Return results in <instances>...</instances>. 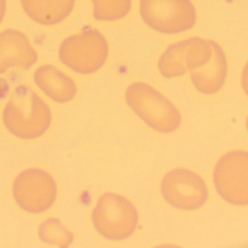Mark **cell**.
<instances>
[{"label": "cell", "instance_id": "obj_1", "mask_svg": "<svg viewBox=\"0 0 248 248\" xmlns=\"http://www.w3.org/2000/svg\"><path fill=\"white\" fill-rule=\"evenodd\" d=\"M2 120L11 135L32 140L46 135L51 126V109L28 86H19L5 105Z\"/></svg>", "mask_w": 248, "mask_h": 248}, {"label": "cell", "instance_id": "obj_2", "mask_svg": "<svg viewBox=\"0 0 248 248\" xmlns=\"http://www.w3.org/2000/svg\"><path fill=\"white\" fill-rule=\"evenodd\" d=\"M126 102L145 124L159 133H172L181 124L177 107L145 82H135L126 89Z\"/></svg>", "mask_w": 248, "mask_h": 248}, {"label": "cell", "instance_id": "obj_3", "mask_svg": "<svg viewBox=\"0 0 248 248\" xmlns=\"http://www.w3.org/2000/svg\"><path fill=\"white\" fill-rule=\"evenodd\" d=\"M139 223L136 206L121 194H102L92 210L95 231L108 241H124L130 238Z\"/></svg>", "mask_w": 248, "mask_h": 248}, {"label": "cell", "instance_id": "obj_4", "mask_svg": "<svg viewBox=\"0 0 248 248\" xmlns=\"http://www.w3.org/2000/svg\"><path fill=\"white\" fill-rule=\"evenodd\" d=\"M108 54L109 46L107 38L92 28L64 38L59 47L60 62L67 69L80 75L98 72L107 63Z\"/></svg>", "mask_w": 248, "mask_h": 248}, {"label": "cell", "instance_id": "obj_5", "mask_svg": "<svg viewBox=\"0 0 248 248\" xmlns=\"http://www.w3.org/2000/svg\"><path fill=\"white\" fill-rule=\"evenodd\" d=\"M143 22L159 34H180L194 27L197 15L190 0H140Z\"/></svg>", "mask_w": 248, "mask_h": 248}, {"label": "cell", "instance_id": "obj_6", "mask_svg": "<svg viewBox=\"0 0 248 248\" xmlns=\"http://www.w3.org/2000/svg\"><path fill=\"white\" fill-rule=\"evenodd\" d=\"M16 204L28 213H43L53 207L57 200V183L51 174L40 168L21 171L12 184Z\"/></svg>", "mask_w": 248, "mask_h": 248}, {"label": "cell", "instance_id": "obj_7", "mask_svg": "<svg viewBox=\"0 0 248 248\" xmlns=\"http://www.w3.org/2000/svg\"><path fill=\"white\" fill-rule=\"evenodd\" d=\"M213 180L222 199L236 206L248 204V152L225 155L216 164Z\"/></svg>", "mask_w": 248, "mask_h": 248}, {"label": "cell", "instance_id": "obj_8", "mask_svg": "<svg viewBox=\"0 0 248 248\" xmlns=\"http://www.w3.org/2000/svg\"><path fill=\"white\" fill-rule=\"evenodd\" d=\"M162 197L168 204L181 210H196L207 200L204 181L190 170H172L162 178Z\"/></svg>", "mask_w": 248, "mask_h": 248}, {"label": "cell", "instance_id": "obj_9", "mask_svg": "<svg viewBox=\"0 0 248 248\" xmlns=\"http://www.w3.org/2000/svg\"><path fill=\"white\" fill-rule=\"evenodd\" d=\"M213 44L215 43L202 38H190L172 44L162 53L159 59L158 67L161 75L168 79L180 78L187 72L202 66L209 60Z\"/></svg>", "mask_w": 248, "mask_h": 248}, {"label": "cell", "instance_id": "obj_10", "mask_svg": "<svg viewBox=\"0 0 248 248\" xmlns=\"http://www.w3.org/2000/svg\"><path fill=\"white\" fill-rule=\"evenodd\" d=\"M37 60L38 53L24 32L18 30L0 32V75L11 69H31Z\"/></svg>", "mask_w": 248, "mask_h": 248}, {"label": "cell", "instance_id": "obj_11", "mask_svg": "<svg viewBox=\"0 0 248 248\" xmlns=\"http://www.w3.org/2000/svg\"><path fill=\"white\" fill-rule=\"evenodd\" d=\"M34 82L51 101L59 104L70 102L76 93V82L53 64H43L34 73Z\"/></svg>", "mask_w": 248, "mask_h": 248}, {"label": "cell", "instance_id": "obj_12", "mask_svg": "<svg viewBox=\"0 0 248 248\" xmlns=\"http://www.w3.org/2000/svg\"><path fill=\"white\" fill-rule=\"evenodd\" d=\"M226 59L222 48L215 43L212 54L207 62L190 72L191 82L197 91L203 93L217 92L226 78Z\"/></svg>", "mask_w": 248, "mask_h": 248}, {"label": "cell", "instance_id": "obj_13", "mask_svg": "<svg viewBox=\"0 0 248 248\" xmlns=\"http://www.w3.org/2000/svg\"><path fill=\"white\" fill-rule=\"evenodd\" d=\"M76 0H21L25 15L46 27L57 25L73 12Z\"/></svg>", "mask_w": 248, "mask_h": 248}, {"label": "cell", "instance_id": "obj_14", "mask_svg": "<svg viewBox=\"0 0 248 248\" xmlns=\"http://www.w3.org/2000/svg\"><path fill=\"white\" fill-rule=\"evenodd\" d=\"M92 15L99 22H115L132 11V0H91Z\"/></svg>", "mask_w": 248, "mask_h": 248}, {"label": "cell", "instance_id": "obj_15", "mask_svg": "<svg viewBox=\"0 0 248 248\" xmlns=\"http://www.w3.org/2000/svg\"><path fill=\"white\" fill-rule=\"evenodd\" d=\"M38 238L53 247H69L73 242V233L54 217L46 219L38 228Z\"/></svg>", "mask_w": 248, "mask_h": 248}, {"label": "cell", "instance_id": "obj_16", "mask_svg": "<svg viewBox=\"0 0 248 248\" xmlns=\"http://www.w3.org/2000/svg\"><path fill=\"white\" fill-rule=\"evenodd\" d=\"M242 88L245 91V93L248 95V63L244 69V73H242Z\"/></svg>", "mask_w": 248, "mask_h": 248}, {"label": "cell", "instance_id": "obj_17", "mask_svg": "<svg viewBox=\"0 0 248 248\" xmlns=\"http://www.w3.org/2000/svg\"><path fill=\"white\" fill-rule=\"evenodd\" d=\"M6 5H8L6 0H0V24H2L3 19H5V15H6Z\"/></svg>", "mask_w": 248, "mask_h": 248}, {"label": "cell", "instance_id": "obj_18", "mask_svg": "<svg viewBox=\"0 0 248 248\" xmlns=\"http://www.w3.org/2000/svg\"><path fill=\"white\" fill-rule=\"evenodd\" d=\"M247 127H248V120H247Z\"/></svg>", "mask_w": 248, "mask_h": 248}]
</instances>
